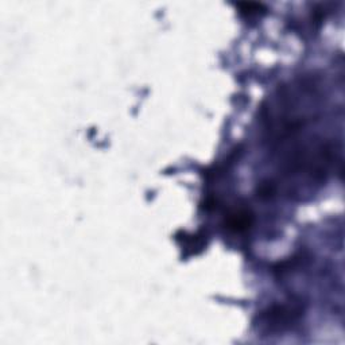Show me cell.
<instances>
[{"label": "cell", "mask_w": 345, "mask_h": 345, "mask_svg": "<svg viewBox=\"0 0 345 345\" xmlns=\"http://www.w3.org/2000/svg\"><path fill=\"white\" fill-rule=\"evenodd\" d=\"M251 222H252V216L248 212L241 210V212L233 213L228 217L227 227L232 231L241 232L246 231L247 228H250Z\"/></svg>", "instance_id": "1"}, {"label": "cell", "mask_w": 345, "mask_h": 345, "mask_svg": "<svg viewBox=\"0 0 345 345\" xmlns=\"http://www.w3.org/2000/svg\"><path fill=\"white\" fill-rule=\"evenodd\" d=\"M239 8H240L241 14L247 15V16H254V15H259L262 5L250 3V4H239Z\"/></svg>", "instance_id": "2"}]
</instances>
